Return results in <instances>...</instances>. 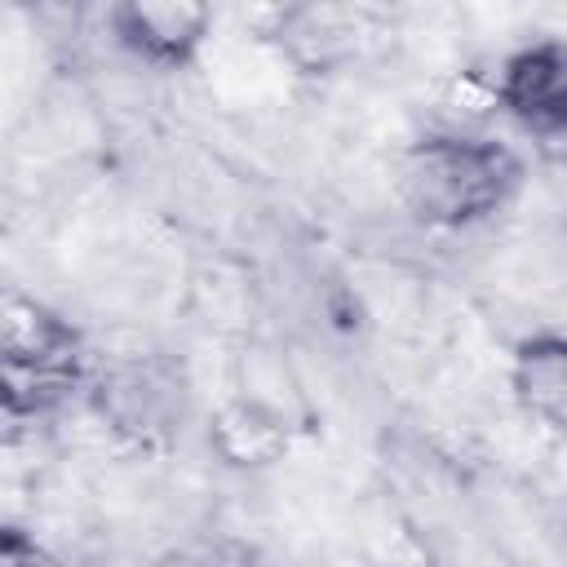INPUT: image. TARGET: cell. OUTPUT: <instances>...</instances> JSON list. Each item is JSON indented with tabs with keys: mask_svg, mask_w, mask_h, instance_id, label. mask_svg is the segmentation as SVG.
<instances>
[{
	"mask_svg": "<svg viewBox=\"0 0 567 567\" xmlns=\"http://www.w3.org/2000/svg\"><path fill=\"white\" fill-rule=\"evenodd\" d=\"M514 182V159L496 142L434 137L408 155L403 195L408 204L443 226L492 213Z\"/></svg>",
	"mask_w": 567,
	"mask_h": 567,
	"instance_id": "6da1fadb",
	"label": "cell"
},
{
	"mask_svg": "<svg viewBox=\"0 0 567 567\" xmlns=\"http://www.w3.org/2000/svg\"><path fill=\"white\" fill-rule=\"evenodd\" d=\"M115 31L146 58L155 62H177L186 58L204 31H208V9L186 4V0H146V4H120L115 9Z\"/></svg>",
	"mask_w": 567,
	"mask_h": 567,
	"instance_id": "7a4b0ae2",
	"label": "cell"
},
{
	"mask_svg": "<svg viewBox=\"0 0 567 567\" xmlns=\"http://www.w3.org/2000/svg\"><path fill=\"white\" fill-rule=\"evenodd\" d=\"M496 97L540 124L567 120V44H536L505 66Z\"/></svg>",
	"mask_w": 567,
	"mask_h": 567,
	"instance_id": "3957f363",
	"label": "cell"
},
{
	"mask_svg": "<svg viewBox=\"0 0 567 567\" xmlns=\"http://www.w3.org/2000/svg\"><path fill=\"white\" fill-rule=\"evenodd\" d=\"M514 390L545 425L567 434V341L563 337H536L518 350L514 363Z\"/></svg>",
	"mask_w": 567,
	"mask_h": 567,
	"instance_id": "277c9868",
	"label": "cell"
},
{
	"mask_svg": "<svg viewBox=\"0 0 567 567\" xmlns=\"http://www.w3.org/2000/svg\"><path fill=\"white\" fill-rule=\"evenodd\" d=\"M217 443L230 461H270L275 447L284 443V430L257 403H239L217 421Z\"/></svg>",
	"mask_w": 567,
	"mask_h": 567,
	"instance_id": "5b68a950",
	"label": "cell"
},
{
	"mask_svg": "<svg viewBox=\"0 0 567 567\" xmlns=\"http://www.w3.org/2000/svg\"><path fill=\"white\" fill-rule=\"evenodd\" d=\"M558 128H563V142H567V120H563V124H558Z\"/></svg>",
	"mask_w": 567,
	"mask_h": 567,
	"instance_id": "8992f818",
	"label": "cell"
}]
</instances>
